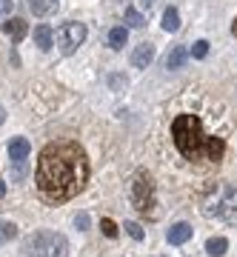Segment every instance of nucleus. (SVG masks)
Returning <instances> with one entry per match:
<instances>
[{"mask_svg":"<svg viewBox=\"0 0 237 257\" xmlns=\"http://www.w3.org/2000/svg\"><path fill=\"white\" fill-rule=\"evenodd\" d=\"M89 180V157L77 143H49L37 157L35 183L46 203H66L80 194Z\"/></svg>","mask_w":237,"mask_h":257,"instance_id":"1","label":"nucleus"},{"mask_svg":"<svg viewBox=\"0 0 237 257\" xmlns=\"http://www.w3.org/2000/svg\"><path fill=\"white\" fill-rule=\"evenodd\" d=\"M172 140L177 152L189 160H203V163H220L226 152L223 138H214L203 128V120L192 111H183L172 120Z\"/></svg>","mask_w":237,"mask_h":257,"instance_id":"2","label":"nucleus"},{"mask_svg":"<svg viewBox=\"0 0 237 257\" xmlns=\"http://www.w3.org/2000/svg\"><path fill=\"white\" fill-rule=\"evenodd\" d=\"M200 211L209 220L237 226V183H214L200 197Z\"/></svg>","mask_w":237,"mask_h":257,"instance_id":"3","label":"nucleus"},{"mask_svg":"<svg viewBox=\"0 0 237 257\" xmlns=\"http://www.w3.org/2000/svg\"><path fill=\"white\" fill-rule=\"evenodd\" d=\"M23 251L29 257H66L69 251V240L57 231H32L26 240H23Z\"/></svg>","mask_w":237,"mask_h":257,"instance_id":"4","label":"nucleus"},{"mask_svg":"<svg viewBox=\"0 0 237 257\" xmlns=\"http://www.w3.org/2000/svg\"><path fill=\"white\" fill-rule=\"evenodd\" d=\"M129 200L135 206L140 214H146V217H157V200H155V183H152V177L149 172H135L132 177V186H129Z\"/></svg>","mask_w":237,"mask_h":257,"instance_id":"5","label":"nucleus"},{"mask_svg":"<svg viewBox=\"0 0 237 257\" xmlns=\"http://www.w3.org/2000/svg\"><path fill=\"white\" fill-rule=\"evenodd\" d=\"M83 40H86V26L77 23V20H69V23H63V26L57 29V46H60L63 55L77 52V46H80Z\"/></svg>","mask_w":237,"mask_h":257,"instance_id":"6","label":"nucleus"},{"mask_svg":"<svg viewBox=\"0 0 237 257\" xmlns=\"http://www.w3.org/2000/svg\"><path fill=\"white\" fill-rule=\"evenodd\" d=\"M29 152H32V143H29L26 138H15L9 143V157H12V163L18 166V175H23V166H26V160H29Z\"/></svg>","mask_w":237,"mask_h":257,"instance_id":"7","label":"nucleus"},{"mask_svg":"<svg viewBox=\"0 0 237 257\" xmlns=\"http://www.w3.org/2000/svg\"><path fill=\"white\" fill-rule=\"evenodd\" d=\"M155 60V46L152 43H140L135 49V55H132V66L135 69H149V63Z\"/></svg>","mask_w":237,"mask_h":257,"instance_id":"8","label":"nucleus"},{"mask_svg":"<svg viewBox=\"0 0 237 257\" xmlns=\"http://www.w3.org/2000/svg\"><path fill=\"white\" fill-rule=\"evenodd\" d=\"M192 234H194V229L189 226V223H174L166 237H169L172 246H180V243H186V240H192Z\"/></svg>","mask_w":237,"mask_h":257,"instance_id":"9","label":"nucleus"},{"mask_svg":"<svg viewBox=\"0 0 237 257\" xmlns=\"http://www.w3.org/2000/svg\"><path fill=\"white\" fill-rule=\"evenodd\" d=\"M3 32H6V35L12 37V40H15V43H18V40H23V37H26V20H20V18H6L3 20Z\"/></svg>","mask_w":237,"mask_h":257,"instance_id":"10","label":"nucleus"},{"mask_svg":"<svg viewBox=\"0 0 237 257\" xmlns=\"http://www.w3.org/2000/svg\"><path fill=\"white\" fill-rule=\"evenodd\" d=\"M52 29L49 26H35V46L40 49V52H49L52 49Z\"/></svg>","mask_w":237,"mask_h":257,"instance_id":"11","label":"nucleus"},{"mask_svg":"<svg viewBox=\"0 0 237 257\" xmlns=\"http://www.w3.org/2000/svg\"><path fill=\"white\" fill-rule=\"evenodd\" d=\"M186 57H189L186 46H172V52L166 55V69H180L186 63Z\"/></svg>","mask_w":237,"mask_h":257,"instance_id":"12","label":"nucleus"},{"mask_svg":"<svg viewBox=\"0 0 237 257\" xmlns=\"http://www.w3.org/2000/svg\"><path fill=\"white\" fill-rule=\"evenodd\" d=\"M126 40H129V29L126 26H114L109 32V46L111 49H123L126 46Z\"/></svg>","mask_w":237,"mask_h":257,"instance_id":"13","label":"nucleus"},{"mask_svg":"<svg viewBox=\"0 0 237 257\" xmlns=\"http://www.w3.org/2000/svg\"><path fill=\"white\" fill-rule=\"evenodd\" d=\"M163 29L166 32H177V29H180V12L174 9V6H169V9L163 12Z\"/></svg>","mask_w":237,"mask_h":257,"instance_id":"14","label":"nucleus"},{"mask_svg":"<svg viewBox=\"0 0 237 257\" xmlns=\"http://www.w3.org/2000/svg\"><path fill=\"white\" fill-rule=\"evenodd\" d=\"M228 248V240L226 237H209V243H206V251H209L211 257H223Z\"/></svg>","mask_w":237,"mask_h":257,"instance_id":"15","label":"nucleus"},{"mask_svg":"<svg viewBox=\"0 0 237 257\" xmlns=\"http://www.w3.org/2000/svg\"><path fill=\"white\" fill-rule=\"evenodd\" d=\"M15 237H18V226L9 223V220H0V246L9 243V240H15Z\"/></svg>","mask_w":237,"mask_h":257,"instance_id":"16","label":"nucleus"},{"mask_svg":"<svg viewBox=\"0 0 237 257\" xmlns=\"http://www.w3.org/2000/svg\"><path fill=\"white\" fill-rule=\"evenodd\" d=\"M57 9V0H32V12L35 15H49Z\"/></svg>","mask_w":237,"mask_h":257,"instance_id":"17","label":"nucleus"},{"mask_svg":"<svg viewBox=\"0 0 237 257\" xmlns=\"http://www.w3.org/2000/svg\"><path fill=\"white\" fill-rule=\"evenodd\" d=\"M126 23L132 29H143V26H146V18H143L137 9H126Z\"/></svg>","mask_w":237,"mask_h":257,"instance_id":"18","label":"nucleus"},{"mask_svg":"<svg viewBox=\"0 0 237 257\" xmlns=\"http://www.w3.org/2000/svg\"><path fill=\"white\" fill-rule=\"evenodd\" d=\"M100 229L106 237H117V226H114V220H109V217H103L100 220Z\"/></svg>","mask_w":237,"mask_h":257,"instance_id":"19","label":"nucleus"},{"mask_svg":"<svg viewBox=\"0 0 237 257\" xmlns=\"http://www.w3.org/2000/svg\"><path fill=\"white\" fill-rule=\"evenodd\" d=\"M126 231H129L135 240H143V237H146V231H143V226H140V223H126Z\"/></svg>","mask_w":237,"mask_h":257,"instance_id":"20","label":"nucleus"},{"mask_svg":"<svg viewBox=\"0 0 237 257\" xmlns=\"http://www.w3.org/2000/svg\"><path fill=\"white\" fill-rule=\"evenodd\" d=\"M192 55L194 57H206L209 55V43H206V40H197V43L192 46Z\"/></svg>","mask_w":237,"mask_h":257,"instance_id":"21","label":"nucleus"},{"mask_svg":"<svg viewBox=\"0 0 237 257\" xmlns=\"http://www.w3.org/2000/svg\"><path fill=\"white\" fill-rule=\"evenodd\" d=\"M74 226H77V229H86V226H89V214H77V217H74Z\"/></svg>","mask_w":237,"mask_h":257,"instance_id":"22","label":"nucleus"},{"mask_svg":"<svg viewBox=\"0 0 237 257\" xmlns=\"http://www.w3.org/2000/svg\"><path fill=\"white\" fill-rule=\"evenodd\" d=\"M12 9V0H0V15H3V12H9Z\"/></svg>","mask_w":237,"mask_h":257,"instance_id":"23","label":"nucleus"},{"mask_svg":"<svg viewBox=\"0 0 237 257\" xmlns=\"http://www.w3.org/2000/svg\"><path fill=\"white\" fill-rule=\"evenodd\" d=\"M155 3H157V0H140V6H143V9H152Z\"/></svg>","mask_w":237,"mask_h":257,"instance_id":"24","label":"nucleus"},{"mask_svg":"<svg viewBox=\"0 0 237 257\" xmlns=\"http://www.w3.org/2000/svg\"><path fill=\"white\" fill-rule=\"evenodd\" d=\"M3 120H6V109H3V106H0V123H3Z\"/></svg>","mask_w":237,"mask_h":257,"instance_id":"25","label":"nucleus"},{"mask_svg":"<svg viewBox=\"0 0 237 257\" xmlns=\"http://www.w3.org/2000/svg\"><path fill=\"white\" fill-rule=\"evenodd\" d=\"M3 194H6V183H3V180H0V197H3Z\"/></svg>","mask_w":237,"mask_h":257,"instance_id":"26","label":"nucleus"},{"mask_svg":"<svg viewBox=\"0 0 237 257\" xmlns=\"http://www.w3.org/2000/svg\"><path fill=\"white\" fill-rule=\"evenodd\" d=\"M231 35L237 37V18H234V23H231Z\"/></svg>","mask_w":237,"mask_h":257,"instance_id":"27","label":"nucleus"}]
</instances>
